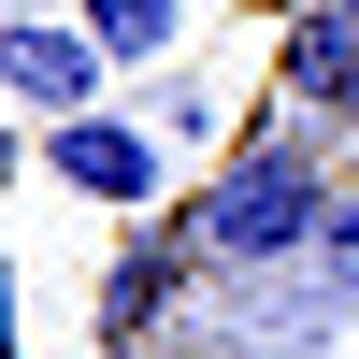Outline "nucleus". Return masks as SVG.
<instances>
[{
	"mask_svg": "<svg viewBox=\"0 0 359 359\" xmlns=\"http://www.w3.org/2000/svg\"><path fill=\"white\" fill-rule=\"evenodd\" d=\"M187 230H201V259H230V273L316 259V230H331V172H316V144H302V130H259L245 158L187 201Z\"/></svg>",
	"mask_w": 359,
	"mask_h": 359,
	"instance_id": "nucleus-1",
	"label": "nucleus"
},
{
	"mask_svg": "<svg viewBox=\"0 0 359 359\" xmlns=\"http://www.w3.org/2000/svg\"><path fill=\"white\" fill-rule=\"evenodd\" d=\"M43 172H57L72 201H115V216H144V201L172 187V144L144 130V115H101V101H86V115H43Z\"/></svg>",
	"mask_w": 359,
	"mask_h": 359,
	"instance_id": "nucleus-2",
	"label": "nucleus"
},
{
	"mask_svg": "<svg viewBox=\"0 0 359 359\" xmlns=\"http://www.w3.org/2000/svg\"><path fill=\"white\" fill-rule=\"evenodd\" d=\"M101 72H115V57L86 43V15H15V29H0V86H15L29 115H86Z\"/></svg>",
	"mask_w": 359,
	"mask_h": 359,
	"instance_id": "nucleus-3",
	"label": "nucleus"
},
{
	"mask_svg": "<svg viewBox=\"0 0 359 359\" xmlns=\"http://www.w3.org/2000/svg\"><path fill=\"white\" fill-rule=\"evenodd\" d=\"M273 86H287L302 115H359V15H345V0L287 15V43H273Z\"/></svg>",
	"mask_w": 359,
	"mask_h": 359,
	"instance_id": "nucleus-4",
	"label": "nucleus"
},
{
	"mask_svg": "<svg viewBox=\"0 0 359 359\" xmlns=\"http://www.w3.org/2000/svg\"><path fill=\"white\" fill-rule=\"evenodd\" d=\"M72 15H86L101 57H172L187 43V0H72Z\"/></svg>",
	"mask_w": 359,
	"mask_h": 359,
	"instance_id": "nucleus-5",
	"label": "nucleus"
},
{
	"mask_svg": "<svg viewBox=\"0 0 359 359\" xmlns=\"http://www.w3.org/2000/svg\"><path fill=\"white\" fill-rule=\"evenodd\" d=\"M158 287H172V230H158V245H130V259H115V287H101V331L130 345L144 316H158Z\"/></svg>",
	"mask_w": 359,
	"mask_h": 359,
	"instance_id": "nucleus-6",
	"label": "nucleus"
},
{
	"mask_svg": "<svg viewBox=\"0 0 359 359\" xmlns=\"http://www.w3.org/2000/svg\"><path fill=\"white\" fill-rule=\"evenodd\" d=\"M316 287L359 302V201H331V230H316Z\"/></svg>",
	"mask_w": 359,
	"mask_h": 359,
	"instance_id": "nucleus-7",
	"label": "nucleus"
},
{
	"mask_svg": "<svg viewBox=\"0 0 359 359\" xmlns=\"http://www.w3.org/2000/svg\"><path fill=\"white\" fill-rule=\"evenodd\" d=\"M0 359H15V287H0Z\"/></svg>",
	"mask_w": 359,
	"mask_h": 359,
	"instance_id": "nucleus-8",
	"label": "nucleus"
},
{
	"mask_svg": "<svg viewBox=\"0 0 359 359\" xmlns=\"http://www.w3.org/2000/svg\"><path fill=\"white\" fill-rule=\"evenodd\" d=\"M345 15H359V0H345Z\"/></svg>",
	"mask_w": 359,
	"mask_h": 359,
	"instance_id": "nucleus-9",
	"label": "nucleus"
}]
</instances>
